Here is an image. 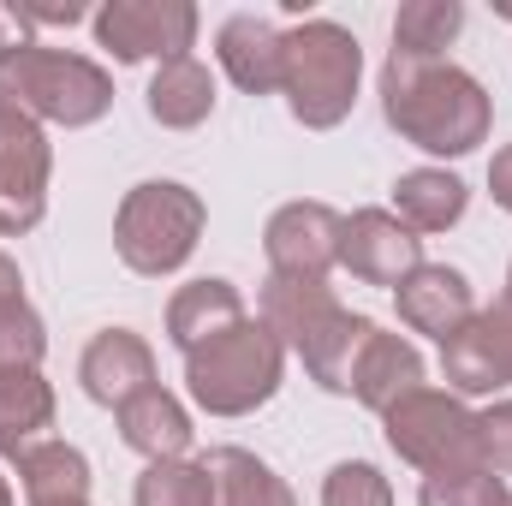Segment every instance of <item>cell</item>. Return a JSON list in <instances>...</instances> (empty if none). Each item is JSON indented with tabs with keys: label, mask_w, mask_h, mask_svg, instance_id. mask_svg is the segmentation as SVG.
Here are the masks:
<instances>
[{
	"label": "cell",
	"mask_w": 512,
	"mask_h": 506,
	"mask_svg": "<svg viewBox=\"0 0 512 506\" xmlns=\"http://www.w3.org/2000/svg\"><path fill=\"white\" fill-rule=\"evenodd\" d=\"M382 114L423 155H471L495 126V102L465 66L399 54H387L382 66Z\"/></svg>",
	"instance_id": "6da1fadb"
},
{
	"label": "cell",
	"mask_w": 512,
	"mask_h": 506,
	"mask_svg": "<svg viewBox=\"0 0 512 506\" xmlns=\"http://www.w3.org/2000/svg\"><path fill=\"white\" fill-rule=\"evenodd\" d=\"M262 322L280 334V346H292L304 358V370L328 393L352 387V364H358L364 340L376 334V322L352 316L328 280H280V274H268V286H262Z\"/></svg>",
	"instance_id": "7a4b0ae2"
},
{
	"label": "cell",
	"mask_w": 512,
	"mask_h": 506,
	"mask_svg": "<svg viewBox=\"0 0 512 506\" xmlns=\"http://www.w3.org/2000/svg\"><path fill=\"white\" fill-rule=\"evenodd\" d=\"M0 108H18L36 126H96L114 108V78L66 48L48 42H24L12 54H0Z\"/></svg>",
	"instance_id": "3957f363"
},
{
	"label": "cell",
	"mask_w": 512,
	"mask_h": 506,
	"mask_svg": "<svg viewBox=\"0 0 512 506\" xmlns=\"http://www.w3.org/2000/svg\"><path fill=\"white\" fill-rule=\"evenodd\" d=\"M286 60H280V96L292 108V120L310 131H334L352 102H358V78H364V48L346 24L334 18H304L298 30L280 36Z\"/></svg>",
	"instance_id": "277c9868"
},
{
	"label": "cell",
	"mask_w": 512,
	"mask_h": 506,
	"mask_svg": "<svg viewBox=\"0 0 512 506\" xmlns=\"http://www.w3.org/2000/svg\"><path fill=\"white\" fill-rule=\"evenodd\" d=\"M286 370V346L268 322H233L227 334H215L209 346L185 352V387L209 417H251L256 405L274 399Z\"/></svg>",
	"instance_id": "5b68a950"
},
{
	"label": "cell",
	"mask_w": 512,
	"mask_h": 506,
	"mask_svg": "<svg viewBox=\"0 0 512 506\" xmlns=\"http://www.w3.org/2000/svg\"><path fill=\"white\" fill-rule=\"evenodd\" d=\"M209 227V203L179 185V179H143L131 185L120 215H114V251L126 262L131 274L143 280H161V274H179L197 239Z\"/></svg>",
	"instance_id": "8992f818"
},
{
	"label": "cell",
	"mask_w": 512,
	"mask_h": 506,
	"mask_svg": "<svg viewBox=\"0 0 512 506\" xmlns=\"http://www.w3.org/2000/svg\"><path fill=\"white\" fill-rule=\"evenodd\" d=\"M387 423V447L423 471V477H441V471H483V441H477V411L459 399V393H441V387H417L411 399H399L382 417Z\"/></svg>",
	"instance_id": "52a82bcc"
},
{
	"label": "cell",
	"mask_w": 512,
	"mask_h": 506,
	"mask_svg": "<svg viewBox=\"0 0 512 506\" xmlns=\"http://www.w3.org/2000/svg\"><path fill=\"white\" fill-rule=\"evenodd\" d=\"M96 42L114 60H185L197 42V6L191 0H108L96 18Z\"/></svg>",
	"instance_id": "ba28073f"
},
{
	"label": "cell",
	"mask_w": 512,
	"mask_h": 506,
	"mask_svg": "<svg viewBox=\"0 0 512 506\" xmlns=\"http://www.w3.org/2000/svg\"><path fill=\"white\" fill-rule=\"evenodd\" d=\"M48 173L54 149L36 120L18 108H0V233H30L48 209Z\"/></svg>",
	"instance_id": "9c48e42d"
},
{
	"label": "cell",
	"mask_w": 512,
	"mask_h": 506,
	"mask_svg": "<svg viewBox=\"0 0 512 506\" xmlns=\"http://www.w3.org/2000/svg\"><path fill=\"white\" fill-rule=\"evenodd\" d=\"M340 233L346 215H334L328 203H286L262 227V256L280 280H328V268L340 262Z\"/></svg>",
	"instance_id": "30bf717a"
},
{
	"label": "cell",
	"mask_w": 512,
	"mask_h": 506,
	"mask_svg": "<svg viewBox=\"0 0 512 506\" xmlns=\"http://www.w3.org/2000/svg\"><path fill=\"white\" fill-rule=\"evenodd\" d=\"M340 262L364 286H405L423 268V239L393 215V209H358L340 233Z\"/></svg>",
	"instance_id": "8fae6325"
},
{
	"label": "cell",
	"mask_w": 512,
	"mask_h": 506,
	"mask_svg": "<svg viewBox=\"0 0 512 506\" xmlns=\"http://www.w3.org/2000/svg\"><path fill=\"white\" fill-rule=\"evenodd\" d=\"M78 381H84V393H90L96 405L120 411V405L137 399L143 387H155V352H149L143 334H131V328H102V334L84 346V358H78Z\"/></svg>",
	"instance_id": "7c38bea8"
},
{
	"label": "cell",
	"mask_w": 512,
	"mask_h": 506,
	"mask_svg": "<svg viewBox=\"0 0 512 506\" xmlns=\"http://www.w3.org/2000/svg\"><path fill=\"white\" fill-rule=\"evenodd\" d=\"M477 316V298H471V280L447 262H423L405 286H399V322L411 334H429V340H447L459 334L465 322Z\"/></svg>",
	"instance_id": "4fadbf2b"
},
{
	"label": "cell",
	"mask_w": 512,
	"mask_h": 506,
	"mask_svg": "<svg viewBox=\"0 0 512 506\" xmlns=\"http://www.w3.org/2000/svg\"><path fill=\"white\" fill-rule=\"evenodd\" d=\"M423 387V352L405 340V334H370L364 340V352H358V364H352V399L358 405H370L376 417H387L399 399H411Z\"/></svg>",
	"instance_id": "5bb4252c"
},
{
	"label": "cell",
	"mask_w": 512,
	"mask_h": 506,
	"mask_svg": "<svg viewBox=\"0 0 512 506\" xmlns=\"http://www.w3.org/2000/svg\"><path fill=\"white\" fill-rule=\"evenodd\" d=\"M280 36H286V30H274V24L256 18V12H233V18L215 30L221 72H227L245 96H274V90H280V60H286Z\"/></svg>",
	"instance_id": "9a60e30c"
},
{
	"label": "cell",
	"mask_w": 512,
	"mask_h": 506,
	"mask_svg": "<svg viewBox=\"0 0 512 506\" xmlns=\"http://www.w3.org/2000/svg\"><path fill=\"white\" fill-rule=\"evenodd\" d=\"M120 441H126L131 453H143L149 465H161V459H185L191 453V411L167 393V387H143L137 399H126L120 411Z\"/></svg>",
	"instance_id": "2e32d148"
},
{
	"label": "cell",
	"mask_w": 512,
	"mask_h": 506,
	"mask_svg": "<svg viewBox=\"0 0 512 506\" xmlns=\"http://www.w3.org/2000/svg\"><path fill=\"white\" fill-rule=\"evenodd\" d=\"M233 322H245V298H239V286L233 280H191V286H179L173 292V304H167V334H173V346L179 352H197V346H209L215 334H227Z\"/></svg>",
	"instance_id": "e0dca14e"
},
{
	"label": "cell",
	"mask_w": 512,
	"mask_h": 506,
	"mask_svg": "<svg viewBox=\"0 0 512 506\" xmlns=\"http://www.w3.org/2000/svg\"><path fill=\"white\" fill-rule=\"evenodd\" d=\"M465 203H471V191L447 167H411V173L393 179V215L411 233H447V227H459Z\"/></svg>",
	"instance_id": "ac0fdd59"
},
{
	"label": "cell",
	"mask_w": 512,
	"mask_h": 506,
	"mask_svg": "<svg viewBox=\"0 0 512 506\" xmlns=\"http://www.w3.org/2000/svg\"><path fill=\"white\" fill-rule=\"evenodd\" d=\"M149 120L167 131H197L209 114H215V72L185 54V60H167L155 78H149Z\"/></svg>",
	"instance_id": "d6986e66"
},
{
	"label": "cell",
	"mask_w": 512,
	"mask_h": 506,
	"mask_svg": "<svg viewBox=\"0 0 512 506\" xmlns=\"http://www.w3.org/2000/svg\"><path fill=\"white\" fill-rule=\"evenodd\" d=\"M18 489L30 506H84L90 501V459L66 441H36L18 453Z\"/></svg>",
	"instance_id": "ffe728a7"
},
{
	"label": "cell",
	"mask_w": 512,
	"mask_h": 506,
	"mask_svg": "<svg viewBox=\"0 0 512 506\" xmlns=\"http://www.w3.org/2000/svg\"><path fill=\"white\" fill-rule=\"evenodd\" d=\"M54 423V387L42 370H6L0 376V453L18 459L24 447L42 441V429Z\"/></svg>",
	"instance_id": "44dd1931"
},
{
	"label": "cell",
	"mask_w": 512,
	"mask_h": 506,
	"mask_svg": "<svg viewBox=\"0 0 512 506\" xmlns=\"http://www.w3.org/2000/svg\"><path fill=\"white\" fill-rule=\"evenodd\" d=\"M441 376H447L453 393H501V387H512L507 364H501V352H495V334H489V322H483V310H477L459 334L441 340Z\"/></svg>",
	"instance_id": "7402d4cb"
},
{
	"label": "cell",
	"mask_w": 512,
	"mask_h": 506,
	"mask_svg": "<svg viewBox=\"0 0 512 506\" xmlns=\"http://www.w3.org/2000/svg\"><path fill=\"white\" fill-rule=\"evenodd\" d=\"M203 465L215 477V506H298L292 489L274 477V465H262L245 447H215Z\"/></svg>",
	"instance_id": "603a6c76"
},
{
	"label": "cell",
	"mask_w": 512,
	"mask_h": 506,
	"mask_svg": "<svg viewBox=\"0 0 512 506\" xmlns=\"http://www.w3.org/2000/svg\"><path fill=\"white\" fill-rule=\"evenodd\" d=\"M465 30L459 0H405L393 12V54L399 60H441Z\"/></svg>",
	"instance_id": "cb8c5ba5"
},
{
	"label": "cell",
	"mask_w": 512,
	"mask_h": 506,
	"mask_svg": "<svg viewBox=\"0 0 512 506\" xmlns=\"http://www.w3.org/2000/svg\"><path fill=\"white\" fill-rule=\"evenodd\" d=\"M137 506H215V477L197 459H161L137 477Z\"/></svg>",
	"instance_id": "d4e9b609"
},
{
	"label": "cell",
	"mask_w": 512,
	"mask_h": 506,
	"mask_svg": "<svg viewBox=\"0 0 512 506\" xmlns=\"http://www.w3.org/2000/svg\"><path fill=\"white\" fill-rule=\"evenodd\" d=\"M507 501V483L495 471H441V477H423L417 506H501Z\"/></svg>",
	"instance_id": "484cf974"
},
{
	"label": "cell",
	"mask_w": 512,
	"mask_h": 506,
	"mask_svg": "<svg viewBox=\"0 0 512 506\" xmlns=\"http://www.w3.org/2000/svg\"><path fill=\"white\" fill-rule=\"evenodd\" d=\"M322 506H393V483L370 459H340L322 483Z\"/></svg>",
	"instance_id": "4316f807"
},
{
	"label": "cell",
	"mask_w": 512,
	"mask_h": 506,
	"mask_svg": "<svg viewBox=\"0 0 512 506\" xmlns=\"http://www.w3.org/2000/svg\"><path fill=\"white\" fill-rule=\"evenodd\" d=\"M42 352H48V328H42V316H36L30 304L6 310V316H0V376H6V370H36Z\"/></svg>",
	"instance_id": "83f0119b"
},
{
	"label": "cell",
	"mask_w": 512,
	"mask_h": 506,
	"mask_svg": "<svg viewBox=\"0 0 512 506\" xmlns=\"http://www.w3.org/2000/svg\"><path fill=\"white\" fill-rule=\"evenodd\" d=\"M477 441H483V471H495L507 483L512 477V399H495L489 411H477Z\"/></svg>",
	"instance_id": "f1b7e54d"
},
{
	"label": "cell",
	"mask_w": 512,
	"mask_h": 506,
	"mask_svg": "<svg viewBox=\"0 0 512 506\" xmlns=\"http://www.w3.org/2000/svg\"><path fill=\"white\" fill-rule=\"evenodd\" d=\"M18 12H24V24L36 30V24H84L90 18V6L84 0H18Z\"/></svg>",
	"instance_id": "f546056e"
},
{
	"label": "cell",
	"mask_w": 512,
	"mask_h": 506,
	"mask_svg": "<svg viewBox=\"0 0 512 506\" xmlns=\"http://www.w3.org/2000/svg\"><path fill=\"white\" fill-rule=\"evenodd\" d=\"M483 322H489V334H495V352H501V364H507V381H512V304L501 298L495 310H483Z\"/></svg>",
	"instance_id": "4dcf8cb0"
},
{
	"label": "cell",
	"mask_w": 512,
	"mask_h": 506,
	"mask_svg": "<svg viewBox=\"0 0 512 506\" xmlns=\"http://www.w3.org/2000/svg\"><path fill=\"white\" fill-rule=\"evenodd\" d=\"M489 191H495V203L512 215V143L495 149V161H489Z\"/></svg>",
	"instance_id": "1f68e13d"
},
{
	"label": "cell",
	"mask_w": 512,
	"mask_h": 506,
	"mask_svg": "<svg viewBox=\"0 0 512 506\" xmlns=\"http://www.w3.org/2000/svg\"><path fill=\"white\" fill-rule=\"evenodd\" d=\"M24 42H36L30 24H24V12H18V6H0V54H12V48H24Z\"/></svg>",
	"instance_id": "d6a6232c"
},
{
	"label": "cell",
	"mask_w": 512,
	"mask_h": 506,
	"mask_svg": "<svg viewBox=\"0 0 512 506\" xmlns=\"http://www.w3.org/2000/svg\"><path fill=\"white\" fill-rule=\"evenodd\" d=\"M18 304H24V274H18V262H12V256L0 251V316H6V310H18Z\"/></svg>",
	"instance_id": "836d02e7"
},
{
	"label": "cell",
	"mask_w": 512,
	"mask_h": 506,
	"mask_svg": "<svg viewBox=\"0 0 512 506\" xmlns=\"http://www.w3.org/2000/svg\"><path fill=\"white\" fill-rule=\"evenodd\" d=\"M0 506H12V483L6 477H0Z\"/></svg>",
	"instance_id": "e575fe53"
},
{
	"label": "cell",
	"mask_w": 512,
	"mask_h": 506,
	"mask_svg": "<svg viewBox=\"0 0 512 506\" xmlns=\"http://www.w3.org/2000/svg\"><path fill=\"white\" fill-rule=\"evenodd\" d=\"M507 304H512V268H507Z\"/></svg>",
	"instance_id": "d590c367"
},
{
	"label": "cell",
	"mask_w": 512,
	"mask_h": 506,
	"mask_svg": "<svg viewBox=\"0 0 512 506\" xmlns=\"http://www.w3.org/2000/svg\"><path fill=\"white\" fill-rule=\"evenodd\" d=\"M501 506H512V495H507V501H501Z\"/></svg>",
	"instance_id": "8d00e7d4"
},
{
	"label": "cell",
	"mask_w": 512,
	"mask_h": 506,
	"mask_svg": "<svg viewBox=\"0 0 512 506\" xmlns=\"http://www.w3.org/2000/svg\"><path fill=\"white\" fill-rule=\"evenodd\" d=\"M84 506H90V501H84Z\"/></svg>",
	"instance_id": "74e56055"
}]
</instances>
